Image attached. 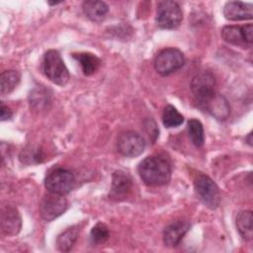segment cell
Listing matches in <instances>:
<instances>
[{
	"label": "cell",
	"instance_id": "obj_3",
	"mask_svg": "<svg viewBox=\"0 0 253 253\" xmlns=\"http://www.w3.org/2000/svg\"><path fill=\"white\" fill-rule=\"evenodd\" d=\"M185 63V58L178 48L169 47L161 50L154 59L155 70L161 75H169L180 69Z\"/></svg>",
	"mask_w": 253,
	"mask_h": 253
},
{
	"label": "cell",
	"instance_id": "obj_7",
	"mask_svg": "<svg viewBox=\"0 0 253 253\" xmlns=\"http://www.w3.org/2000/svg\"><path fill=\"white\" fill-rule=\"evenodd\" d=\"M67 208V202L63 195L48 193L41 201L40 214L46 221L53 220L61 215Z\"/></svg>",
	"mask_w": 253,
	"mask_h": 253
},
{
	"label": "cell",
	"instance_id": "obj_13",
	"mask_svg": "<svg viewBox=\"0 0 253 253\" xmlns=\"http://www.w3.org/2000/svg\"><path fill=\"white\" fill-rule=\"evenodd\" d=\"M1 226L3 231L8 235H15L21 229V217L18 211L8 206L2 211Z\"/></svg>",
	"mask_w": 253,
	"mask_h": 253
},
{
	"label": "cell",
	"instance_id": "obj_16",
	"mask_svg": "<svg viewBox=\"0 0 253 253\" xmlns=\"http://www.w3.org/2000/svg\"><path fill=\"white\" fill-rule=\"evenodd\" d=\"M236 227L240 235L245 240H251L253 237L252 227V211H243L236 216Z\"/></svg>",
	"mask_w": 253,
	"mask_h": 253
},
{
	"label": "cell",
	"instance_id": "obj_1",
	"mask_svg": "<svg viewBox=\"0 0 253 253\" xmlns=\"http://www.w3.org/2000/svg\"><path fill=\"white\" fill-rule=\"evenodd\" d=\"M138 173L146 185L153 187L163 186L171 178L168 162L158 156H149L143 159L138 166Z\"/></svg>",
	"mask_w": 253,
	"mask_h": 253
},
{
	"label": "cell",
	"instance_id": "obj_19",
	"mask_svg": "<svg viewBox=\"0 0 253 253\" xmlns=\"http://www.w3.org/2000/svg\"><path fill=\"white\" fill-rule=\"evenodd\" d=\"M131 187V179L130 177L123 172V171H116L113 174L112 179V192L116 196H123L126 194Z\"/></svg>",
	"mask_w": 253,
	"mask_h": 253
},
{
	"label": "cell",
	"instance_id": "obj_5",
	"mask_svg": "<svg viewBox=\"0 0 253 253\" xmlns=\"http://www.w3.org/2000/svg\"><path fill=\"white\" fill-rule=\"evenodd\" d=\"M182 11L174 1H162L158 4L156 23L162 29H175L182 22Z\"/></svg>",
	"mask_w": 253,
	"mask_h": 253
},
{
	"label": "cell",
	"instance_id": "obj_9",
	"mask_svg": "<svg viewBox=\"0 0 253 253\" xmlns=\"http://www.w3.org/2000/svg\"><path fill=\"white\" fill-rule=\"evenodd\" d=\"M118 150L126 157L138 156L143 152L145 142L141 135L134 131L123 132L118 138Z\"/></svg>",
	"mask_w": 253,
	"mask_h": 253
},
{
	"label": "cell",
	"instance_id": "obj_10",
	"mask_svg": "<svg viewBox=\"0 0 253 253\" xmlns=\"http://www.w3.org/2000/svg\"><path fill=\"white\" fill-rule=\"evenodd\" d=\"M214 87L215 79L209 71L199 72L193 77L191 82V90L197 101H200L212 94L215 91Z\"/></svg>",
	"mask_w": 253,
	"mask_h": 253
},
{
	"label": "cell",
	"instance_id": "obj_4",
	"mask_svg": "<svg viewBox=\"0 0 253 253\" xmlns=\"http://www.w3.org/2000/svg\"><path fill=\"white\" fill-rule=\"evenodd\" d=\"M195 190L199 199L210 209H215L220 202L219 190L216 184L207 175L200 174L196 177Z\"/></svg>",
	"mask_w": 253,
	"mask_h": 253
},
{
	"label": "cell",
	"instance_id": "obj_21",
	"mask_svg": "<svg viewBox=\"0 0 253 253\" xmlns=\"http://www.w3.org/2000/svg\"><path fill=\"white\" fill-rule=\"evenodd\" d=\"M20 81V73L15 70H8L1 74L0 87L1 94L6 95L12 92Z\"/></svg>",
	"mask_w": 253,
	"mask_h": 253
},
{
	"label": "cell",
	"instance_id": "obj_15",
	"mask_svg": "<svg viewBox=\"0 0 253 253\" xmlns=\"http://www.w3.org/2000/svg\"><path fill=\"white\" fill-rule=\"evenodd\" d=\"M222 39L231 44L240 46H250L245 39L243 26H225L221 31Z\"/></svg>",
	"mask_w": 253,
	"mask_h": 253
},
{
	"label": "cell",
	"instance_id": "obj_2",
	"mask_svg": "<svg viewBox=\"0 0 253 253\" xmlns=\"http://www.w3.org/2000/svg\"><path fill=\"white\" fill-rule=\"evenodd\" d=\"M43 72L54 84L63 86L69 80V72L56 50H48L43 57Z\"/></svg>",
	"mask_w": 253,
	"mask_h": 253
},
{
	"label": "cell",
	"instance_id": "obj_20",
	"mask_svg": "<svg viewBox=\"0 0 253 253\" xmlns=\"http://www.w3.org/2000/svg\"><path fill=\"white\" fill-rule=\"evenodd\" d=\"M188 133L192 143L195 146L201 147L204 145V142H205L204 127L200 121L192 119L188 122Z\"/></svg>",
	"mask_w": 253,
	"mask_h": 253
},
{
	"label": "cell",
	"instance_id": "obj_24",
	"mask_svg": "<svg viewBox=\"0 0 253 253\" xmlns=\"http://www.w3.org/2000/svg\"><path fill=\"white\" fill-rule=\"evenodd\" d=\"M12 118V111L10 108L4 105V103H1V120L6 121Z\"/></svg>",
	"mask_w": 253,
	"mask_h": 253
},
{
	"label": "cell",
	"instance_id": "obj_18",
	"mask_svg": "<svg viewBox=\"0 0 253 253\" xmlns=\"http://www.w3.org/2000/svg\"><path fill=\"white\" fill-rule=\"evenodd\" d=\"M79 236V228L77 226H72L64 230L57 236L56 246L58 250L62 252L69 251L75 244Z\"/></svg>",
	"mask_w": 253,
	"mask_h": 253
},
{
	"label": "cell",
	"instance_id": "obj_26",
	"mask_svg": "<svg viewBox=\"0 0 253 253\" xmlns=\"http://www.w3.org/2000/svg\"><path fill=\"white\" fill-rule=\"evenodd\" d=\"M59 2H48V4L49 5H56V4H58Z\"/></svg>",
	"mask_w": 253,
	"mask_h": 253
},
{
	"label": "cell",
	"instance_id": "obj_25",
	"mask_svg": "<svg viewBox=\"0 0 253 253\" xmlns=\"http://www.w3.org/2000/svg\"><path fill=\"white\" fill-rule=\"evenodd\" d=\"M247 139H248V143L251 145V144H252V143H251V133L248 134V138H247Z\"/></svg>",
	"mask_w": 253,
	"mask_h": 253
},
{
	"label": "cell",
	"instance_id": "obj_8",
	"mask_svg": "<svg viewBox=\"0 0 253 253\" xmlns=\"http://www.w3.org/2000/svg\"><path fill=\"white\" fill-rule=\"evenodd\" d=\"M197 102L202 110L219 121L227 119L230 114V107L227 100L216 91Z\"/></svg>",
	"mask_w": 253,
	"mask_h": 253
},
{
	"label": "cell",
	"instance_id": "obj_14",
	"mask_svg": "<svg viewBox=\"0 0 253 253\" xmlns=\"http://www.w3.org/2000/svg\"><path fill=\"white\" fill-rule=\"evenodd\" d=\"M85 15L93 22H101L105 19L108 13V5L103 1L87 0L82 5Z\"/></svg>",
	"mask_w": 253,
	"mask_h": 253
},
{
	"label": "cell",
	"instance_id": "obj_11",
	"mask_svg": "<svg viewBox=\"0 0 253 253\" xmlns=\"http://www.w3.org/2000/svg\"><path fill=\"white\" fill-rule=\"evenodd\" d=\"M252 4L241 1L226 2L223 7V15L230 21L250 20L253 17Z\"/></svg>",
	"mask_w": 253,
	"mask_h": 253
},
{
	"label": "cell",
	"instance_id": "obj_12",
	"mask_svg": "<svg viewBox=\"0 0 253 253\" xmlns=\"http://www.w3.org/2000/svg\"><path fill=\"white\" fill-rule=\"evenodd\" d=\"M190 228V223L186 220H177L168 225L163 232V242L168 247H174L180 243L183 236Z\"/></svg>",
	"mask_w": 253,
	"mask_h": 253
},
{
	"label": "cell",
	"instance_id": "obj_17",
	"mask_svg": "<svg viewBox=\"0 0 253 253\" xmlns=\"http://www.w3.org/2000/svg\"><path fill=\"white\" fill-rule=\"evenodd\" d=\"M73 57L80 63L82 71L85 75L93 74L100 65V59L93 53L80 52L74 53Z\"/></svg>",
	"mask_w": 253,
	"mask_h": 253
},
{
	"label": "cell",
	"instance_id": "obj_6",
	"mask_svg": "<svg viewBox=\"0 0 253 253\" xmlns=\"http://www.w3.org/2000/svg\"><path fill=\"white\" fill-rule=\"evenodd\" d=\"M74 185L73 174L66 169H55L50 172L45 180L44 186L49 193L65 195L69 193Z\"/></svg>",
	"mask_w": 253,
	"mask_h": 253
},
{
	"label": "cell",
	"instance_id": "obj_23",
	"mask_svg": "<svg viewBox=\"0 0 253 253\" xmlns=\"http://www.w3.org/2000/svg\"><path fill=\"white\" fill-rule=\"evenodd\" d=\"M109 238V229L104 223H97L90 232V241L94 245L102 244Z\"/></svg>",
	"mask_w": 253,
	"mask_h": 253
},
{
	"label": "cell",
	"instance_id": "obj_22",
	"mask_svg": "<svg viewBox=\"0 0 253 253\" xmlns=\"http://www.w3.org/2000/svg\"><path fill=\"white\" fill-rule=\"evenodd\" d=\"M162 122L166 127H176L184 122L183 116L171 105H167L162 114Z\"/></svg>",
	"mask_w": 253,
	"mask_h": 253
}]
</instances>
